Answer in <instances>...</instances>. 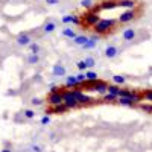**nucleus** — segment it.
Listing matches in <instances>:
<instances>
[{
    "label": "nucleus",
    "instance_id": "18",
    "mask_svg": "<svg viewBox=\"0 0 152 152\" xmlns=\"http://www.w3.org/2000/svg\"><path fill=\"white\" fill-rule=\"evenodd\" d=\"M43 29H44V32H47V34H49V32H53V31L56 29V23H53V21H47V23L44 24V28H43Z\"/></svg>",
    "mask_w": 152,
    "mask_h": 152
},
{
    "label": "nucleus",
    "instance_id": "5",
    "mask_svg": "<svg viewBox=\"0 0 152 152\" xmlns=\"http://www.w3.org/2000/svg\"><path fill=\"white\" fill-rule=\"evenodd\" d=\"M135 11L134 9H126V11H123L122 14L119 15V21L120 23H129V21H132L134 18H135Z\"/></svg>",
    "mask_w": 152,
    "mask_h": 152
},
{
    "label": "nucleus",
    "instance_id": "31",
    "mask_svg": "<svg viewBox=\"0 0 152 152\" xmlns=\"http://www.w3.org/2000/svg\"><path fill=\"white\" fill-rule=\"evenodd\" d=\"M117 96H114V94H110V93H105L104 96V100H107V102H113V100H116Z\"/></svg>",
    "mask_w": 152,
    "mask_h": 152
},
{
    "label": "nucleus",
    "instance_id": "7",
    "mask_svg": "<svg viewBox=\"0 0 152 152\" xmlns=\"http://www.w3.org/2000/svg\"><path fill=\"white\" fill-rule=\"evenodd\" d=\"M116 6H119L117 0H104V2L99 5V9H114Z\"/></svg>",
    "mask_w": 152,
    "mask_h": 152
},
{
    "label": "nucleus",
    "instance_id": "22",
    "mask_svg": "<svg viewBox=\"0 0 152 152\" xmlns=\"http://www.w3.org/2000/svg\"><path fill=\"white\" fill-rule=\"evenodd\" d=\"M131 94H132V91L126 90V88H119V93H117L119 97H129V99H131Z\"/></svg>",
    "mask_w": 152,
    "mask_h": 152
},
{
    "label": "nucleus",
    "instance_id": "34",
    "mask_svg": "<svg viewBox=\"0 0 152 152\" xmlns=\"http://www.w3.org/2000/svg\"><path fill=\"white\" fill-rule=\"evenodd\" d=\"M31 104H32L34 107H38V105H41V104H43V100H41L40 97H34V99L31 100Z\"/></svg>",
    "mask_w": 152,
    "mask_h": 152
},
{
    "label": "nucleus",
    "instance_id": "28",
    "mask_svg": "<svg viewBox=\"0 0 152 152\" xmlns=\"http://www.w3.org/2000/svg\"><path fill=\"white\" fill-rule=\"evenodd\" d=\"M142 96H143V99H146L148 102L152 104V90H146V91H143Z\"/></svg>",
    "mask_w": 152,
    "mask_h": 152
},
{
    "label": "nucleus",
    "instance_id": "37",
    "mask_svg": "<svg viewBox=\"0 0 152 152\" xmlns=\"http://www.w3.org/2000/svg\"><path fill=\"white\" fill-rule=\"evenodd\" d=\"M32 151H34V152H43V149H41L40 146H37V145L32 146Z\"/></svg>",
    "mask_w": 152,
    "mask_h": 152
},
{
    "label": "nucleus",
    "instance_id": "26",
    "mask_svg": "<svg viewBox=\"0 0 152 152\" xmlns=\"http://www.w3.org/2000/svg\"><path fill=\"white\" fill-rule=\"evenodd\" d=\"M29 50H31V53L38 55V52H40V46H38L37 43H31L29 44Z\"/></svg>",
    "mask_w": 152,
    "mask_h": 152
},
{
    "label": "nucleus",
    "instance_id": "16",
    "mask_svg": "<svg viewBox=\"0 0 152 152\" xmlns=\"http://www.w3.org/2000/svg\"><path fill=\"white\" fill-rule=\"evenodd\" d=\"M87 41H88V37H85V35H76V38L73 40V43L78 46H84Z\"/></svg>",
    "mask_w": 152,
    "mask_h": 152
},
{
    "label": "nucleus",
    "instance_id": "29",
    "mask_svg": "<svg viewBox=\"0 0 152 152\" xmlns=\"http://www.w3.org/2000/svg\"><path fill=\"white\" fill-rule=\"evenodd\" d=\"M24 117H26V119H34L35 117V111L34 110H24Z\"/></svg>",
    "mask_w": 152,
    "mask_h": 152
},
{
    "label": "nucleus",
    "instance_id": "23",
    "mask_svg": "<svg viewBox=\"0 0 152 152\" xmlns=\"http://www.w3.org/2000/svg\"><path fill=\"white\" fill-rule=\"evenodd\" d=\"M113 81H114V84L116 85H122V84H125V76H122V75H114L113 76Z\"/></svg>",
    "mask_w": 152,
    "mask_h": 152
},
{
    "label": "nucleus",
    "instance_id": "1",
    "mask_svg": "<svg viewBox=\"0 0 152 152\" xmlns=\"http://www.w3.org/2000/svg\"><path fill=\"white\" fill-rule=\"evenodd\" d=\"M114 26H116V21H114L113 18H100L93 28H94V32L97 35H104V34L110 32Z\"/></svg>",
    "mask_w": 152,
    "mask_h": 152
},
{
    "label": "nucleus",
    "instance_id": "13",
    "mask_svg": "<svg viewBox=\"0 0 152 152\" xmlns=\"http://www.w3.org/2000/svg\"><path fill=\"white\" fill-rule=\"evenodd\" d=\"M97 41H99V35H93V37L88 38V41H87L82 47H84V49H93V47H96Z\"/></svg>",
    "mask_w": 152,
    "mask_h": 152
},
{
    "label": "nucleus",
    "instance_id": "25",
    "mask_svg": "<svg viewBox=\"0 0 152 152\" xmlns=\"http://www.w3.org/2000/svg\"><path fill=\"white\" fill-rule=\"evenodd\" d=\"M28 62H29V64H38V62H40V56L31 53V55L28 56Z\"/></svg>",
    "mask_w": 152,
    "mask_h": 152
},
{
    "label": "nucleus",
    "instance_id": "21",
    "mask_svg": "<svg viewBox=\"0 0 152 152\" xmlns=\"http://www.w3.org/2000/svg\"><path fill=\"white\" fill-rule=\"evenodd\" d=\"M85 78H87V81H97L99 79L97 78V73L96 72H91V70L85 72Z\"/></svg>",
    "mask_w": 152,
    "mask_h": 152
},
{
    "label": "nucleus",
    "instance_id": "19",
    "mask_svg": "<svg viewBox=\"0 0 152 152\" xmlns=\"http://www.w3.org/2000/svg\"><path fill=\"white\" fill-rule=\"evenodd\" d=\"M79 82H78V79H76V76H69V78H67V81H66V85L70 88V87H76V85H78Z\"/></svg>",
    "mask_w": 152,
    "mask_h": 152
},
{
    "label": "nucleus",
    "instance_id": "11",
    "mask_svg": "<svg viewBox=\"0 0 152 152\" xmlns=\"http://www.w3.org/2000/svg\"><path fill=\"white\" fill-rule=\"evenodd\" d=\"M17 43H18L20 46H29L32 41H31V37H29L28 34H20V35L17 37Z\"/></svg>",
    "mask_w": 152,
    "mask_h": 152
},
{
    "label": "nucleus",
    "instance_id": "15",
    "mask_svg": "<svg viewBox=\"0 0 152 152\" xmlns=\"http://www.w3.org/2000/svg\"><path fill=\"white\" fill-rule=\"evenodd\" d=\"M135 5H137V3L134 2V0H120V2H119V6L126 8V9H134Z\"/></svg>",
    "mask_w": 152,
    "mask_h": 152
},
{
    "label": "nucleus",
    "instance_id": "8",
    "mask_svg": "<svg viewBox=\"0 0 152 152\" xmlns=\"http://www.w3.org/2000/svg\"><path fill=\"white\" fill-rule=\"evenodd\" d=\"M117 55H119V47H116V46H108V47L105 49V56H107L108 59L116 58Z\"/></svg>",
    "mask_w": 152,
    "mask_h": 152
},
{
    "label": "nucleus",
    "instance_id": "9",
    "mask_svg": "<svg viewBox=\"0 0 152 152\" xmlns=\"http://www.w3.org/2000/svg\"><path fill=\"white\" fill-rule=\"evenodd\" d=\"M61 21L64 24H69V23H75V24H79L81 23V18L78 15H73V14H69V15H64L61 18Z\"/></svg>",
    "mask_w": 152,
    "mask_h": 152
},
{
    "label": "nucleus",
    "instance_id": "6",
    "mask_svg": "<svg viewBox=\"0 0 152 152\" xmlns=\"http://www.w3.org/2000/svg\"><path fill=\"white\" fill-rule=\"evenodd\" d=\"M47 102L50 107H56L62 104V93H50L47 96Z\"/></svg>",
    "mask_w": 152,
    "mask_h": 152
},
{
    "label": "nucleus",
    "instance_id": "35",
    "mask_svg": "<svg viewBox=\"0 0 152 152\" xmlns=\"http://www.w3.org/2000/svg\"><path fill=\"white\" fill-rule=\"evenodd\" d=\"M76 79H78V82H79V84H81V82H84V81H87L85 73H79V75H76Z\"/></svg>",
    "mask_w": 152,
    "mask_h": 152
},
{
    "label": "nucleus",
    "instance_id": "4",
    "mask_svg": "<svg viewBox=\"0 0 152 152\" xmlns=\"http://www.w3.org/2000/svg\"><path fill=\"white\" fill-rule=\"evenodd\" d=\"M62 104H64L69 110L70 108H76L79 104L76 102V99H75V96L72 94V90H69V91H62Z\"/></svg>",
    "mask_w": 152,
    "mask_h": 152
},
{
    "label": "nucleus",
    "instance_id": "2",
    "mask_svg": "<svg viewBox=\"0 0 152 152\" xmlns=\"http://www.w3.org/2000/svg\"><path fill=\"white\" fill-rule=\"evenodd\" d=\"M99 20H100V17L97 14V8H94L93 11H90V12H87L85 15H82L81 24H82L84 28H93Z\"/></svg>",
    "mask_w": 152,
    "mask_h": 152
},
{
    "label": "nucleus",
    "instance_id": "3",
    "mask_svg": "<svg viewBox=\"0 0 152 152\" xmlns=\"http://www.w3.org/2000/svg\"><path fill=\"white\" fill-rule=\"evenodd\" d=\"M72 94L75 96L76 102H78L79 105H88L93 102V99L90 96H87L85 93H82V90H78V88H75V90H72Z\"/></svg>",
    "mask_w": 152,
    "mask_h": 152
},
{
    "label": "nucleus",
    "instance_id": "30",
    "mask_svg": "<svg viewBox=\"0 0 152 152\" xmlns=\"http://www.w3.org/2000/svg\"><path fill=\"white\" fill-rule=\"evenodd\" d=\"M82 8H93V0H81Z\"/></svg>",
    "mask_w": 152,
    "mask_h": 152
},
{
    "label": "nucleus",
    "instance_id": "17",
    "mask_svg": "<svg viewBox=\"0 0 152 152\" xmlns=\"http://www.w3.org/2000/svg\"><path fill=\"white\" fill-rule=\"evenodd\" d=\"M62 35H64V37H67V38H72V40H75V38H76V35H78V34H76L72 28H66L64 31H62Z\"/></svg>",
    "mask_w": 152,
    "mask_h": 152
},
{
    "label": "nucleus",
    "instance_id": "14",
    "mask_svg": "<svg viewBox=\"0 0 152 152\" xmlns=\"http://www.w3.org/2000/svg\"><path fill=\"white\" fill-rule=\"evenodd\" d=\"M53 76H64L66 75V67L61 64V62H58V64L53 66Z\"/></svg>",
    "mask_w": 152,
    "mask_h": 152
},
{
    "label": "nucleus",
    "instance_id": "39",
    "mask_svg": "<svg viewBox=\"0 0 152 152\" xmlns=\"http://www.w3.org/2000/svg\"><path fill=\"white\" fill-rule=\"evenodd\" d=\"M0 152H12V151H11V149H8V148H5V149H2Z\"/></svg>",
    "mask_w": 152,
    "mask_h": 152
},
{
    "label": "nucleus",
    "instance_id": "10",
    "mask_svg": "<svg viewBox=\"0 0 152 152\" xmlns=\"http://www.w3.org/2000/svg\"><path fill=\"white\" fill-rule=\"evenodd\" d=\"M107 88H108V84H107L105 81H100V79L96 81V88H94V91H97L99 94H105V93H107Z\"/></svg>",
    "mask_w": 152,
    "mask_h": 152
},
{
    "label": "nucleus",
    "instance_id": "33",
    "mask_svg": "<svg viewBox=\"0 0 152 152\" xmlns=\"http://www.w3.org/2000/svg\"><path fill=\"white\" fill-rule=\"evenodd\" d=\"M140 108H142V110H143L145 113H149V114L152 113V105H146V104H142V105H140Z\"/></svg>",
    "mask_w": 152,
    "mask_h": 152
},
{
    "label": "nucleus",
    "instance_id": "38",
    "mask_svg": "<svg viewBox=\"0 0 152 152\" xmlns=\"http://www.w3.org/2000/svg\"><path fill=\"white\" fill-rule=\"evenodd\" d=\"M46 3L47 5H56V3H59V0H46Z\"/></svg>",
    "mask_w": 152,
    "mask_h": 152
},
{
    "label": "nucleus",
    "instance_id": "12",
    "mask_svg": "<svg viewBox=\"0 0 152 152\" xmlns=\"http://www.w3.org/2000/svg\"><path fill=\"white\" fill-rule=\"evenodd\" d=\"M135 35H137L135 31L131 29V28H129V29H125L123 34H122V37H123V40H125V41H132L134 38H135Z\"/></svg>",
    "mask_w": 152,
    "mask_h": 152
},
{
    "label": "nucleus",
    "instance_id": "36",
    "mask_svg": "<svg viewBox=\"0 0 152 152\" xmlns=\"http://www.w3.org/2000/svg\"><path fill=\"white\" fill-rule=\"evenodd\" d=\"M49 122H50V117H49V116H47V114H46V116H44V117L41 119V123H43V125H47Z\"/></svg>",
    "mask_w": 152,
    "mask_h": 152
},
{
    "label": "nucleus",
    "instance_id": "27",
    "mask_svg": "<svg viewBox=\"0 0 152 152\" xmlns=\"http://www.w3.org/2000/svg\"><path fill=\"white\" fill-rule=\"evenodd\" d=\"M84 62H85L87 69H88V67H94V66H96V61H94V58H91V56L85 58V59H84Z\"/></svg>",
    "mask_w": 152,
    "mask_h": 152
},
{
    "label": "nucleus",
    "instance_id": "24",
    "mask_svg": "<svg viewBox=\"0 0 152 152\" xmlns=\"http://www.w3.org/2000/svg\"><path fill=\"white\" fill-rule=\"evenodd\" d=\"M107 93H110V94H114V96H117V93H119V85H108V88H107Z\"/></svg>",
    "mask_w": 152,
    "mask_h": 152
},
{
    "label": "nucleus",
    "instance_id": "20",
    "mask_svg": "<svg viewBox=\"0 0 152 152\" xmlns=\"http://www.w3.org/2000/svg\"><path fill=\"white\" fill-rule=\"evenodd\" d=\"M117 102H119L120 105H125V107H132V105H134V102H132L129 97H119Z\"/></svg>",
    "mask_w": 152,
    "mask_h": 152
},
{
    "label": "nucleus",
    "instance_id": "32",
    "mask_svg": "<svg viewBox=\"0 0 152 152\" xmlns=\"http://www.w3.org/2000/svg\"><path fill=\"white\" fill-rule=\"evenodd\" d=\"M76 67H78L81 72H84V70H87V66H85V62H84V59L82 61H78L76 62Z\"/></svg>",
    "mask_w": 152,
    "mask_h": 152
}]
</instances>
